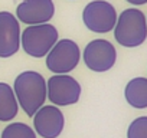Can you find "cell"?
I'll list each match as a JSON object with an SVG mask.
<instances>
[{
    "label": "cell",
    "mask_w": 147,
    "mask_h": 138,
    "mask_svg": "<svg viewBox=\"0 0 147 138\" xmlns=\"http://www.w3.org/2000/svg\"><path fill=\"white\" fill-rule=\"evenodd\" d=\"M125 99L133 108H147V79L134 78L125 86Z\"/></svg>",
    "instance_id": "cell-11"
},
{
    "label": "cell",
    "mask_w": 147,
    "mask_h": 138,
    "mask_svg": "<svg viewBox=\"0 0 147 138\" xmlns=\"http://www.w3.org/2000/svg\"><path fill=\"white\" fill-rule=\"evenodd\" d=\"M127 138H147V117H140L130 124Z\"/></svg>",
    "instance_id": "cell-14"
},
{
    "label": "cell",
    "mask_w": 147,
    "mask_h": 138,
    "mask_svg": "<svg viewBox=\"0 0 147 138\" xmlns=\"http://www.w3.org/2000/svg\"><path fill=\"white\" fill-rule=\"evenodd\" d=\"M115 40L125 48L140 46L147 38V22L143 12L137 9L124 10L114 26Z\"/></svg>",
    "instance_id": "cell-2"
},
{
    "label": "cell",
    "mask_w": 147,
    "mask_h": 138,
    "mask_svg": "<svg viewBox=\"0 0 147 138\" xmlns=\"http://www.w3.org/2000/svg\"><path fill=\"white\" fill-rule=\"evenodd\" d=\"M82 19L85 26L95 33H107L113 30L117 23V13L111 3L95 0L85 6Z\"/></svg>",
    "instance_id": "cell-5"
},
{
    "label": "cell",
    "mask_w": 147,
    "mask_h": 138,
    "mask_svg": "<svg viewBox=\"0 0 147 138\" xmlns=\"http://www.w3.org/2000/svg\"><path fill=\"white\" fill-rule=\"evenodd\" d=\"M2 138H36V134L29 125L22 122H15L5 128Z\"/></svg>",
    "instance_id": "cell-13"
},
{
    "label": "cell",
    "mask_w": 147,
    "mask_h": 138,
    "mask_svg": "<svg viewBox=\"0 0 147 138\" xmlns=\"http://www.w3.org/2000/svg\"><path fill=\"white\" fill-rule=\"evenodd\" d=\"M128 3L134 5V6H140V5H146L147 3V0H127Z\"/></svg>",
    "instance_id": "cell-15"
},
{
    "label": "cell",
    "mask_w": 147,
    "mask_h": 138,
    "mask_svg": "<svg viewBox=\"0 0 147 138\" xmlns=\"http://www.w3.org/2000/svg\"><path fill=\"white\" fill-rule=\"evenodd\" d=\"M63 114L56 105H46L33 115V125L36 132L43 138H56L63 129Z\"/></svg>",
    "instance_id": "cell-8"
},
{
    "label": "cell",
    "mask_w": 147,
    "mask_h": 138,
    "mask_svg": "<svg viewBox=\"0 0 147 138\" xmlns=\"http://www.w3.org/2000/svg\"><path fill=\"white\" fill-rule=\"evenodd\" d=\"M115 48L104 39H95L90 42L84 50V62L94 72H105L115 63Z\"/></svg>",
    "instance_id": "cell-7"
},
{
    "label": "cell",
    "mask_w": 147,
    "mask_h": 138,
    "mask_svg": "<svg viewBox=\"0 0 147 138\" xmlns=\"http://www.w3.org/2000/svg\"><path fill=\"white\" fill-rule=\"evenodd\" d=\"M19 104L15 91L7 85L0 82V121H10L18 115Z\"/></svg>",
    "instance_id": "cell-12"
},
{
    "label": "cell",
    "mask_w": 147,
    "mask_h": 138,
    "mask_svg": "<svg viewBox=\"0 0 147 138\" xmlns=\"http://www.w3.org/2000/svg\"><path fill=\"white\" fill-rule=\"evenodd\" d=\"M80 59L81 53L78 45L74 40L63 39L56 42L55 46L49 50L46 56V66L51 72L62 75L75 69V66L80 63Z\"/></svg>",
    "instance_id": "cell-4"
},
{
    "label": "cell",
    "mask_w": 147,
    "mask_h": 138,
    "mask_svg": "<svg viewBox=\"0 0 147 138\" xmlns=\"http://www.w3.org/2000/svg\"><path fill=\"white\" fill-rule=\"evenodd\" d=\"M56 42L58 30L48 23L30 25L22 33V48L32 58L46 56Z\"/></svg>",
    "instance_id": "cell-3"
},
{
    "label": "cell",
    "mask_w": 147,
    "mask_h": 138,
    "mask_svg": "<svg viewBox=\"0 0 147 138\" xmlns=\"http://www.w3.org/2000/svg\"><path fill=\"white\" fill-rule=\"evenodd\" d=\"M55 12L52 0H25L18 9L16 15L22 23L26 25H42L52 19Z\"/></svg>",
    "instance_id": "cell-10"
},
{
    "label": "cell",
    "mask_w": 147,
    "mask_h": 138,
    "mask_svg": "<svg viewBox=\"0 0 147 138\" xmlns=\"http://www.w3.org/2000/svg\"><path fill=\"white\" fill-rule=\"evenodd\" d=\"M20 27L18 19L9 12H0V58H10L19 50Z\"/></svg>",
    "instance_id": "cell-9"
},
{
    "label": "cell",
    "mask_w": 147,
    "mask_h": 138,
    "mask_svg": "<svg viewBox=\"0 0 147 138\" xmlns=\"http://www.w3.org/2000/svg\"><path fill=\"white\" fill-rule=\"evenodd\" d=\"M46 91L49 101L56 107L72 105L81 96V85L66 74L52 76L46 84Z\"/></svg>",
    "instance_id": "cell-6"
},
{
    "label": "cell",
    "mask_w": 147,
    "mask_h": 138,
    "mask_svg": "<svg viewBox=\"0 0 147 138\" xmlns=\"http://www.w3.org/2000/svg\"><path fill=\"white\" fill-rule=\"evenodd\" d=\"M15 95L22 109L29 117L35 115L36 111L43 107L48 96L46 82L43 76L33 71L20 74L15 81Z\"/></svg>",
    "instance_id": "cell-1"
}]
</instances>
